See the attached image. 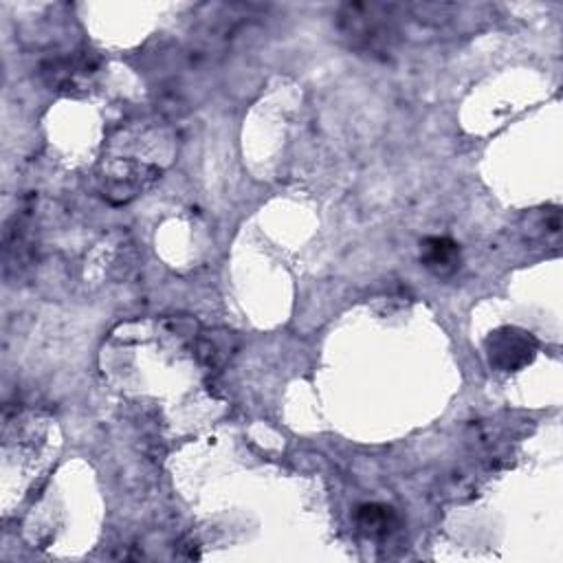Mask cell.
I'll list each match as a JSON object with an SVG mask.
<instances>
[{
  "mask_svg": "<svg viewBox=\"0 0 563 563\" xmlns=\"http://www.w3.org/2000/svg\"><path fill=\"white\" fill-rule=\"evenodd\" d=\"M420 262L435 277H451L462 266L460 244L446 235H429L420 242Z\"/></svg>",
  "mask_w": 563,
  "mask_h": 563,
  "instance_id": "4",
  "label": "cell"
},
{
  "mask_svg": "<svg viewBox=\"0 0 563 563\" xmlns=\"http://www.w3.org/2000/svg\"><path fill=\"white\" fill-rule=\"evenodd\" d=\"M539 350L532 332L517 325H501L486 336V356L499 372H517L532 363Z\"/></svg>",
  "mask_w": 563,
  "mask_h": 563,
  "instance_id": "2",
  "label": "cell"
},
{
  "mask_svg": "<svg viewBox=\"0 0 563 563\" xmlns=\"http://www.w3.org/2000/svg\"><path fill=\"white\" fill-rule=\"evenodd\" d=\"M99 64L90 53H75L53 57L42 66L44 81L55 90L77 88L81 81H88L97 73Z\"/></svg>",
  "mask_w": 563,
  "mask_h": 563,
  "instance_id": "3",
  "label": "cell"
},
{
  "mask_svg": "<svg viewBox=\"0 0 563 563\" xmlns=\"http://www.w3.org/2000/svg\"><path fill=\"white\" fill-rule=\"evenodd\" d=\"M356 526L367 534V537H387L398 528V517L391 506L385 504H363L354 512Z\"/></svg>",
  "mask_w": 563,
  "mask_h": 563,
  "instance_id": "5",
  "label": "cell"
},
{
  "mask_svg": "<svg viewBox=\"0 0 563 563\" xmlns=\"http://www.w3.org/2000/svg\"><path fill=\"white\" fill-rule=\"evenodd\" d=\"M405 24V2H345L336 11V31L345 44L374 57H387L400 44Z\"/></svg>",
  "mask_w": 563,
  "mask_h": 563,
  "instance_id": "1",
  "label": "cell"
}]
</instances>
